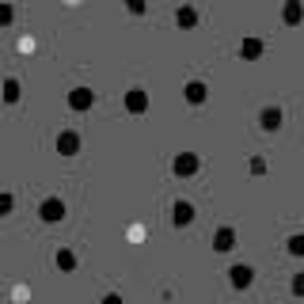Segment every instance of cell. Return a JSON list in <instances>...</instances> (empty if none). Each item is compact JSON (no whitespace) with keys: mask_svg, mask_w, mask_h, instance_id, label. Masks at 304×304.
Returning a JSON list of instances; mask_svg holds the SVG:
<instances>
[{"mask_svg":"<svg viewBox=\"0 0 304 304\" xmlns=\"http://www.w3.org/2000/svg\"><path fill=\"white\" fill-rule=\"evenodd\" d=\"M175 167H179V175H190V167H194V156H179V164H175Z\"/></svg>","mask_w":304,"mask_h":304,"instance_id":"cell-1","label":"cell"}]
</instances>
